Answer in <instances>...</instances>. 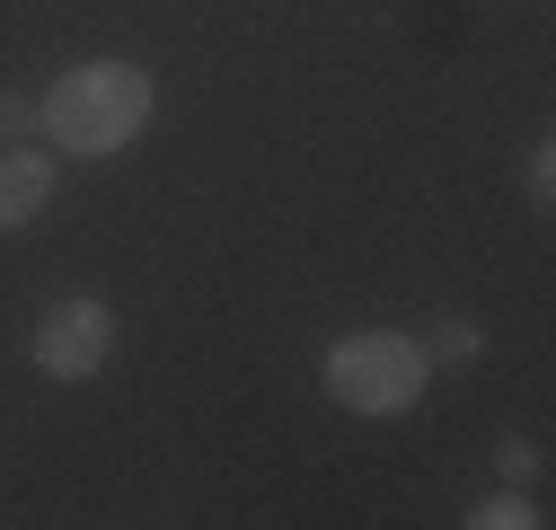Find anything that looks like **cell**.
Listing matches in <instances>:
<instances>
[{"instance_id": "cell-1", "label": "cell", "mask_w": 556, "mask_h": 530, "mask_svg": "<svg viewBox=\"0 0 556 530\" xmlns=\"http://www.w3.org/2000/svg\"><path fill=\"white\" fill-rule=\"evenodd\" d=\"M151 115H160V80L142 62H72L36 106L45 142L62 160H115L151 132Z\"/></svg>"}, {"instance_id": "cell-2", "label": "cell", "mask_w": 556, "mask_h": 530, "mask_svg": "<svg viewBox=\"0 0 556 530\" xmlns=\"http://www.w3.org/2000/svg\"><path fill=\"white\" fill-rule=\"evenodd\" d=\"M318 380H327V398L344 416H406L415 398H425L433 363H425L415 337H397V327H363V337H336L327 345Z\"/></svg>"}, {"instance_id": "cell-3", "label": "cell", "mask_w": 556, "mask_h": 530, "mask_svg": "<svg viewBox=\"0 0 556 530\" xmlns=\"http://www.w3.org/2000/svg\"><path fill=\"white\" fill-rule=\"evenodd\" d=\"M27 354H36L45 380H89V371H106V354H115V310H106L98 292H62V301L36 318Z\"/></svg>"}, {"instance_id": "cell-4", "label": "cell", "mask_w": 556, "mask_h": 530, "mask_svg": "<svg viewBox=\"0 0 556 530\" xmlns=\"http://www.w3.org/2000/svg\"><path fill=\"white\" fill-rule=\"evenodd\" d=\"M45 204H53V160L0 142V230H27Z\"/></svg>"}, {"instance_id": "cell-5", "label": "cell", "mask_w": 556, "mask_h": 530, "mask_svg": "<svg viewBox=\"0 0 556 530\" xmlns=\"http://www.w3.org/2000/svg\"><path fill=\"white\" fill-rule=\"evenodd\" d=\"M539 521H547V513H539V504H530L521 487H504V495H485V504L468 513V530H539Z\"/></svg>"}, {"instance_id": "cell-6", "label": "cell", "mask_w": 556, "mask_h": 530, "mask_svg": "<svg viewBox=\"0 0 556 530\" xmlns=\"http://www.w3.org/2000/svg\"><path fill=\"white\" fill-rule=\"evenodd\" d=\"M477 354H485V327L477 318H442L433 345H425V363H477Z\"/></svg>"}, {"instance_id": "cell-7", "label": "cell", "mask_w": 556, "mask_h": 530, "mask_svg": "<svg viewBox=\"0 0 556 530\" xmlns=\"http://www.w3.org/2000/svg\"><path fill=\"white\" fill-rule=\"evenodd\" d=\"M530 204H556V142H530Z\"/></svg>"}, {"instance_id": "cell-8", "label": "cell", "mask_w": 556, "mask_h": 530, "mask_svg": "<svg viewBox=\"0 0 556 530\" xmlns=\"http://www.w3.org/2000/svg\"><path fill=\"white\" fill-rule=\"evenodd\" d=\"M495 469H504V487H521L539 469V442H495Z\"/></svg>"}, {"instance_id": "cell-9", "label": "cell", "mask_w": 556, "mask_h": 530, "mask_svg": "<svg viewBox=\"0 0 556 530\" xmlns=\"http://www.w3.org/2000/svg\"><path fill=\"white\" fill-rule=\"evenodd\" d=\"M18 132H27V106H18V98H0V142H18Z\"/></svg>"}]
</instances>
